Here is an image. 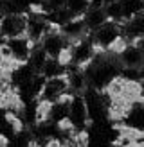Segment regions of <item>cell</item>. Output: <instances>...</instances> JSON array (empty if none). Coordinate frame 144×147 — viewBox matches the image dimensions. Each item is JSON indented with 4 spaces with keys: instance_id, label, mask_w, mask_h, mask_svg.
Instances as JSON below:
<instances>
[{
    "instance_id": "obj_8",
    "label": "cell",
    "mask_w": 144,
    "mask_h": 147,
    "mask_svg": "<svg viewBox=\"0 0 144 147\" xmlns=\"http://www.w3.org/2000/svg\"><path fill=\"white\" fill-rule=\"evenodd\" d=\"M81 18H83V22H85L86 29H88V32H94L96 29H99L103 24H106V22H108L105 5H92Z\"/></svg>"
},
{
    "instance_id": "obj_7",
    "label": "cell",
    "mask_w": 144,
    "mask_h": 147,
    "mask_svg": "<svg viewBox=\"0 0 144 147\" xmlns=\"http://www.w3.org/2000/svg\"><path fill=\"white\" fill-rule=\"evenodd\" d=\"M115 56H117L121 67H124V68H142L144 67V52L139 47H135L133 43H128Z\"/></svg>"
},
{
    "instance_id": "obj_4",
    "label": "cell",
    "mask_w": 144,
    "mask_h": 147,
    "mask_svg": "<svg viewBox=\"0 0 144 147\" xmlns=\"http://www.w3.org/2000/svg\"><path fill=\"white\" fill-rule=\"evenodd\" d=\"M69 93H70V88H69L67 74L65 76H58V77H49V79H45V84H43L41 92H40L38 100L52 104V102L63 99Z\"/></svg>"
},
{
    "instance_id": "obj_1",
    "label": "cell",
    "mask_w": 144,
    "mask_h": 147,
    "mask_svg": "<svg viewBox=\"0 0 144 147\" xmlns=\"http://www.w3.org/2000/svg\"><path fill=\"white\" fill-rule=\"evenodd\" d=\"M29 13H2L0 14V38L4 41L25 36Z\"/></svg>"
},
{
    "instance_id": "obj_9",
    "label": "cell",
    "mask_w": 144,
    "mask_h": 147,
    "mask_svg": "<svg viewBox=\"0 0 144 147\" xmlns=\"http://www.w3.org/2000/svg\"><path fill=\"white\" fill-rule=\"evenodd\" d=\"M65 7L70 11L72 16L77 18V16H83L92 7V0H67V5Z\"/></svg>"
},
{
    "instance_id": "obj_6",
    "label": "cell",
    "mask_w": 144,
    "mask_h": 147,
    "mask_svg": "<svg viewBox=\"0 0 144 147\" xmlns=\"http://www.w3.org/2000/svg\"><path fill=\"white\" fill-rule=\"evenodd\" d=\"M7 49L11 52V57L16 65H25L29 61V56H31L33 49L36 43H33L27 36H20V38H13L5 41Z\"/></svg>"
},
{
    "instance_id": "obj_5",
    "label": "cell",
    "mask_w": 144,
    "mask_h": 147,
    "mask_svg": "<svg viewBox=\"0 0 144 147\" xmlns=\"http://www.w3.org/2000/svg\"><path fill=\"white\" fill-rule=\"evenodd\" d=\"M69 122L72 124V127L76 131H85L86 126L90 124V117H88V108L83 93H76L70 97V104H69Z\"/></svg>"
},
{
    "instance_id": "obj_3",
    "label": "cell",
    "mask_w": 144,
    "mask_h": 147,
    "mask_svg": "<svg viewBox=\"0 0 144 147\" xmlns=\"http://www.w3.org/2000/svg\"><path fill=\"white\" fill-rule=\"evenodd\" d=\"M40 45H41L43 50H45V54L49 57H52V59H60V56L65 52V50H69L70 41L61 34L60 29L52 25L45 34H43V38L40 40Z\"/></svg>"
},
{
    "instance_id": "obj_10",
    "label": "cell",
    "mask_w": 144,
    "mask_h": 147,
    "mask_svg": "<svg viewBox=\"0 0 144 147\" xmlns=\"http://www.w3.org/2000/svg\"><path fill=\"white\" fill-rule=\"evenodd\" d=\"M132 43H133L135 47H139V49L142 50V52H144V36H141V38H137V40H133Z\"/></svg>"
},
{
    "instance_id": "obj_2",
    "label": "cell",
    "mask_w": 144,
    "mask_h": 147,
    "mask_svg": "<svg viewBox=\"0 0 144 147\" xmlns=\"http://www.w3.org/2000/svg\"><path fill=\"white\" fill-rule=\"evenodd\" d=\"M121 38H122L121 24L110 22V20L103 24L99 29H96L94 32H90V40L94 43V47L97 49V52H108Z\"/></svg>"
}]
</instances>
